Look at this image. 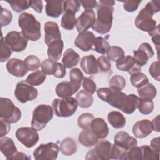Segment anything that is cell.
<instances>
[{"label":"cell","mask_w":160,"mask_h":160,"mask_svg":"<svg viewBox=\"0 0 160 160\" xmlns=\"http://www.w3.org/2000/svg\"><path fill=\"white\" fill-rule=\"evenodd\" d=\"M112 144L108 140L98 142L94 148L88 151L85 159L87 160H108L111 159V152Z\"/></svg>","instance_id":"ba28073f"},{"label":"cell","mask_w":160,"mask_h":160,"mask_svg":"<svg viewBox=\"0 0 160 160\" xmlns=\"http://www.w3.org/2000/svg\"><path fill=\"white\" fill-rule=\"evenodd\" d=\"M78 102L73 97L54 99L52 107L55 115L58 117L68 118L72 116L78 108Z\"/></svg>","instance_id":"8992f818"},{"label":"cell","mask_w":160,"mask_h":160,"mask_svg":"<svg viewBox=\"0 0 160 160\" xmlns=\"http://www.w3.org/2000/svg\"><path fill=\"white\" fill-rule=\"evenodd\" d=\"M151 122L153 126V130L159 132V115L155 117Z\"/></svg>","instance_id":"e7e4bbea"},{"label":"cell","mask_w":160,"mask_h":160,"mask_svg":"<svg viewBox=\"0 0 160 160\" xmlns=\"http://www.w3.org/2000/svg\"><path fill=\"white\" fill-rule=\"evenodd\" d=\"M76 24L75 14L71 12H64L62 16L61 26L66 30H72Z\"/></svg>","instance_id":"836d02e7"},{"label":"cell","mask_w":160,"mask_h":160,"mask_svg":"<svg viewBox=\"0 0 160 160\" xmlns=\"http://www.w3.org/2000/svg\"><path fill=\"white\" fill-rule=\"evenodd\" d=\"M109 48V44L105 38L101 36L96 38L92 48L94 51L100 54H105L108 51Z\"/></svg>","instance_id":"e575fe53"},{"label":"cell","mask_w":160,"mask_h":160,"mask_svg":"<svg viewBox=\"0 0 160 160\" xmlns=\"http://www.w3.org/2000/svg\"><path fill=\"white\" fill-rule=\"evenodd\" d=\"M81 4L82 5L85 10H91L96 8L98 6V2L96 1H81Z\"/></svg>","instance_id":"6f0895ef"},{"label":"cell","mask_w":160,"mask_h":160,"mask_svg":"<svg viewBox=\"0 0 160 160\" xmlns=\"http://www.w3.org/2000/svg\"><path fill=\"white\" fill-rule=\"evenodd\" d=\"M152 37V41L153 42V43L155 44L156 48V50L158 52H158H159V32H158L156 33H155L153 36H151Z\"/></svg>","instance_id":"be15d7a7"},{"label":"cell","mask_w":160,"mask_h":160,"mask_svg":"<svg viewBox=\"0 0 160 160\" xmlns=\"http://www.w3.org/2000/svg\"><path fill=\"white\" fill-rule=\"evenodd\" d=\"M107 56L110 61L116 62L124 56V52L121 47L112 46L109 48L107 52Z\"/></svg>","instance_id":"60d3db41"},{"label":"cell","mask_w":160,"mask_h":160,"mask_svg":"<svg viewBox=\"0 0 160 160\" xmlns=\"http://www.w3.org/2000/svg\"><path fill=\"white\" fill-rule=\"evenodd\" d=\"M133 53V58L136 62L141 67L144 66L148 62V59L154 54L151 46L148 42L142 43L138 49L134 51Z\"/></svg>","instance_id":"5bb4252c"},{"label":"cell","mask_w":160,"mask_h":160,"mask_svg":"<svg viewBox=\"0 0 160 160\" xmlns=\"http://www.w3.org/2000/svg\"><path fill=\"white\" fill-rule=\"evenodd\" d=\"M82 87L89 93L93 94L96 90V85L94 81L89 78L85 77L82 80Z\"/></svg>","instance_id":"816d5d0a"},{"label":"cell","mask_w":160,"mask_h":160,"mask_svg":"<svg viewBox=\"0 0 160 160\" xmlns=\"http://www.w3.org/2000/svg\"><path fill=\"white\" fill-rule=\"evenodd\" d=\"M64 48V42L61 39L56 41L48 46V56L49 59L58 61L61 57Z\"/></svg>","instance_id":"83f0119b"},{"label":"cell","mask_w":160,"mask_h":160,"mask_svg":"<svg viewBox=\"0 0 160 160\" xmlns=\"http://www.w3.org/2000/svg\"><path fill=\"white\" fill-rule=\"evenodd\" d=\"M126 86L125 78L120 75L113 76L109 81V88L118 91H121Z\"/></svg>","instance_id":"ee69618b"},{"label":"cell","mask_w":160,"mask_h":160,"mask_svg":"<svg viewBox=\"0 0 160 160\" xmlns=\"http://www.w3.org/2000/svg\"><path fill=\"white\" fill-rule=\"evenodd\" d=\"M10 122L6 121L5 119H1L0 121V137L2 138L6 135L10 129H11V125Z\"/></svg>","instance_id":"9f6ffc18"},{"label":"cell","mask_w":160,"mask_h":160,"mask_svg":"<svg viewBox=\"0 0 160 160\" xmlns=\"http://www.w3.org/2000/svg\"><path fill=\"white\" fill-rule=\"evenodd\" d=\"M130 81L134 87L139 88L149 82V79L144 73L137 72L131 74Z\"/></svg>","instance_id":"8d00e7d4"},{"label":"cell","mask_w":160,"mask_h":160,"mask_svg":"<svg viewBox=\"0 0 160 160\" xmlns=\"http://www.w3.org/2000/svg\"><path fill=\"white\" fill-rule=\"evenodd\" d=\"M5 41L12 51L21 52L24 51L28 45V39L24 36L22 32L10 31L6 37Z\"/></svg>","instance_id":"7c38bea8"},{"label":"cell","mask_w":160,"mask_h":160,"mask_svg":"<svg viewBox=\"0 0 160 160\" xmlns=\"http://www.w3.org/2000/svg\"><path fill=\"white\" fill-rule=\"evenodd\" d=\"M159 11V1H151L143 8L136 16L134 24L142 31L148 32L151 36L159 32V25L152 19L153 14Z\"/></svg>","instance_id":"7a4b0ae2"},{"label":"cell","mask_w":160,"mask_h":160,"mask_svg":"<svg viewBox=\"0 0 160 160\" xmlns=\"http://www.w3.org/2000/svg\"><path fill=\"white\" fill-rule=\"evenodd\" d=\"M8 71L14 76L18 78L24 77L28 70L24 61L18 58H12L6 63Z\"/></svg>","instance_id":"ac0fdd59"},{"label":"cell","mask_w":160,"mask_h":160,"mask_svg":"<svg viewBox=\"0 0 160 160\" xmlns=\"http://www.w3.org/2000/svg\"><path fill=\"white\" fill-rule=\"evenodd\" d=\"M98 139H104L109 134V128L106 121L101 118L92 120L90 128Z\"/></svg>","instance_id":"44dd1931"},{"label":"cell","mask_w":160,"mask_h":160,"mask_svg":"<svg viewBox=\"0 0 160 160\" xmlns=\"http://www.w3.org/2000/svg\"><path fill=\"white\" fill-rule=\"evenodd\" d=\"M138 93L141 98L153 99L157 94L155 86L150 82H148L143 86L138 88Z\"/></svg>","instance_id":"1f68e13d"},{"label":"cell","mask_w":160,"mask_h":160,"mask_svg":"<svg viewBox=\"0 0 160 160\" xmlns=\"http://www.w3.org/2000/svg\"><path fill=\"white\" fill-rule=\"evenodd\" d=\"M0 150L8 160H11V158L18 152L13 140L6 136L2 137L0 139Z\"/></svg>","instance_id":"603a6c76"},{"label":"cell","mask_w":160,"mask_h":160,"mask_svg":"<svg viewBox=\"0 0 160 160\" xmlns=\"http://www.w3.org/2000/svg\"><path fill=\"white\" fill-rule=\"evenodd\" d=\"M96 21L95 12L92 9L85 10L76 19V27L79 33L87 31L92 28Z\"/></svg>","instance_id":"4fadbf2b"},{"label":"cell","mask_w":160,"mask_h":160,"mask_svg":"<svg viewBox=\"0 0 160 160\" xmlns=\"http://www.w3.org/2000/svg\"><path fill=\"white\" fill-rule=\"evenodd\" d=\"M70 81L76 86L80 88L84 76L82 71L78 68L72 69L69 72Z\"/></svg>","instance_id":"bcb514c9"},{"label":"cell","mask_w":160,"mask_h":160,"mask_svg":"<svg viewBox=\"0 0 160 160\" xmlns=\"http://www.w3.org/2000/svg\"><path fill=\"white\" fill-rule=\"evenodd\" d=\"M78 140L82 145L86 147L95 146L98 142V138L91 129H84L81 131L79 134Z\"/></svg>","instance_id":"4316f807"},{"label":"cell","mask_w":160,"mask_h":160,"mask_svg":"<svg viewBox=\"0 0 160 160\" xmlns=\"http://www.w3.org/2000/svg\"><path fill=\"white\" fill-rule=\"evenodd\" d=\"M77 144L72 138L67 137L62 139L60 143V151L64 156L73 155L77 151Z\"/></svg>","instance_id":"f1b7e54d"},{"label":"cell","mask_w":160,"mask_h":160,"mask_svg":"<svg viewBox=\"0 0 160 160\" xmlns=\"http://www.w3.org/2000/svg\"><path fill=\"white\" fill-rule=\"evenodd\" d=\"M6 2L10 4L12 9L16 12H22L26 9H28L30 7V1L14 0L7 1Z\"/></svg>","instance_id":"7bdbcfd3"},{"label":"cell","mask_w":160,"mask_h":160,"mask_svg":"<svg viewBox=\"0 0 160 160\" xmlns=\"http://www.w3.org/2000/svg\"><path fill=\"white\" fill-rule=\"evenodd\" d=\"M94 119V115L89 112H84L81 114L78 119V124L82 129L91 128L92 120Z\"/></svg>","instance_id":"ab89813d"},{"label":"cell","mask_w":160,"mask_h":160,"mask_svg":"<svg viewBox=\"0 0 160 160\" xmlns=\"http://www.w3.org/2000/svg\"><path fill=\"white\" fill-rule=\"evenodd\" d=\"M44 42L46 45L61 39L59 26L54 21H48L44 24Z\"/></svg>","instance_id":"2e32d148"},{"label":"cell","mask_w":160,"mask_h":160,"mask_svg":"<svg viewBox=\"0 0 160 160\" xmlns=\"http://www.w3.org/2000/svg\"><path fill=\"white\" fill-rule=\"evenodd\" d=\"M52 107L48 104H40L34 109L31 126L37 131L42 130L53 118Z\"/></svg>","instance_id":"5b68a950"},{"label":"cell","mask_w":160,"mask_h":160,"mask_svg":"<svg viewBox=\"0 0 160 160\" xmlns=\"http://www.w3.org/2000/svg\"><path fill=\"white\" fill-rule=\"evenodd\" d=\"M126 150L123 148L114 144H112L111 152V159H121Z\"/></svg>","instance_id":"f5cc1de1"},{"label":"cell","mask_w":160,"mask_h":160,"mask_svg":"<svg viewBox=\"0 0 160 160\" xmlns=\"http://www.w3.org/2000/svg\"><path fill=\"white\" fill-rule=\"evenodd\" d=\"M12 19V14L11 12L8 9H5L1 6V25L4 27L9 24Z\"/></svg>","instance_id":"f907efd6"},{"label":"cell","mask_w":160,"mask_h":160,"mask_svg":"<svg viewBox=\"0 0 160 160\" xmlns=\"http://www.w3.org/2000/svg\"><path fill=\"white\" fill-rule=\"evenodd\" d=\"M46 78V74L42 71L37 70L31 73L26 78V81L31 86H38L42 84Z\"/></svg>","instance_id":"d6a6232c"},{"label":"cell","mask_w":160,"mask_h":160,"mask_svg":"<svg viewBox=\"0 0 160 160\" xmlns=\"http://www.w3.org/2000/svg\"><path fill=\"white\" fill-rule=\"evenodd\" d=\"M97 95L102 101L128 114L134 112L138 107L140 100V98L134 94L127 95L121 91L110 88L98 89Z\"/></svg>","instance_id":"6da1fadb"},{"label":"cell","mask_w":160,"mask_h":160,"mask_svg":"<svg viewBox=\"0 0 160 160\" xmlns=\"http://www.w3.org/2000/svg\"><path fill=\"white\" fill-rule=\"evenodd\" d=\"M98 4L97 18L92 27L96 32L105 34L111 29L113 19V6L115 4L114 1H99Z\"/></svg>","instance_id":"3957f363"},{"label":"cell","mask_w":160,"mask_h":160,"mask_svg":"<svg viewBox=\"0 0 160 160\" xmlns=\"http://www.w3.org/2000/svg\"><path fill=\"white\" fill-rule=\"evenodd\" d=\"M132 133L137 138H144L148 136L153 131L152 122L148 119L137 121L132 126Z\"/></svg>","instance_id":"d6986e66"},{"label":"cell","mask_w":160,"mask_h":160,"mask_svg":"<svg viewBox=\"0 0 160 160\" xmlns=\"http://www.w3.org/2000/svg\"><path fill=\"white\" fill-rule=\"evenodd\" d=\"M21 117V110L9 98H0V118L10 123L18 122Z\"/></svg>","instance_id":"52a82bcc"},{"label":"cell","mask_w":160,"mask_h":160,"mask_svg":"<svg viewBox=\"0 0 160 160\" xmlns=\"http://www.w3.org/2000/svg\"><path fill=\"white\" fill-rule=\"evenodd\" d=\"M59 147L54 142L41 144L35 149L33 156L36 160H54L58 157Z\"/></svg>","instance_id":"30bf717a"},{"label":"cell","mask_w":160,"mask_h":160,"mask_svg":"<svg viewBox=\"0 0 160 160\" xmlns=\"http://www.w3.org/2000/svg\"><path fill=\"white\" fill-rule=\"evenodd\" d=\"M16 137L19 142L27 148H32L39 141L38 131L32 127H21L16 130Z\"/></svg>","instance_id":"8fae6325"},{"label":"cell","mask_w":160,"mask_h":160,"mask_svg":"<svg viewBox=\"0 0 160 160\" xmlns=\"http://www.w3.org/2000/svg\"><path fill=\"white\" fill-rule=\"evenodd\" d=\"M108 119L110 124L115 129L122 128L126 124V118L119 111H113L109 112Z\"/></svg>","instance_id":"f546056e"},{"label":"cell","mask_w":160,"mask_h":160,"mask_svg":"<svg viewBox=\"0 0 160 160\" xmlns=\"http://www.w3.org/2000/svg\"><path fill=\"white\" fill-rule=\"evenodd\" d=\"M116 66L121 71H128L131 75L134 72H141V68L135 61L133 57L130 55L124 56L122 58L116 61Z\"/></svg>","instance_id":"e0dca14e"},{"label":"cell","mask_w":160,"mask_h":160,"mask_svg":"<svg viewBox=\"0 0 160 160\" xmlns=\"http://www.w3.org/2000/svg\"><path fill=\"white\" fill-rule=\"evenodd\" d=\"M149 72L150 75L156 81H159L160 75H159V61L158 60L156 61L153 62L149 68Z\"/></svg>","instance_id":"db71d44e"},{"label":"cell","mask_w":160,"mask_h":160,"mask_svg":"<svg viewBox=\"0 0 160 160\" xmlns=\"http://www.w3.org/2000/svg\"><path fill=\"white\" fill-rule=\"evenodd\" d=\"M96 37L91 31L79 33L74 41L75 46L82 51H89L92 49Z\"/></svg>","instance_id":"9a60e30c"},{"label":"cell","mask_w":160,"mask_h":160,"mask_svg":"<svg viewBox=\"0 0 160 160\" xmlns=\"http://www.w3.org/2000/svg\"><path fill=\"white\" fill-rule=\"evenodd\" d=\"M80 66L83 71L87 74H94L99 71L97 60L92 54L84 56L81 61Z\"/></svg>","instance_id":"cb8c5ba5"},{"label":"cell","mask_w":160,"mask_h":160,"mask_svg":"<svg viewBox=\"0 0 160 160\" xmlns=\"http://www.w3.org/2000/svg\"><path fill=\"white\" fill-rule=\"evenodd\" d=\"M14 159H31V157L22 152H17L11 159V160Z\"/></svg>","instance_id":"6125c7cd"},{"label":"cell","mask_w":160,"mask_h":160,"mask_svg":"<svg viewBox=\"0 0 160 160\" xmlns=\"http://www.w3.org/2000/svg\"><path fill=\"white\" fill-rule=\"evenodd\" d=\"M12 49L5 41V37L1 36L0 46V61L5 62L9 59L12 54Z\"/></svg>","instance_id":"b9f144b4"},{"label":"cell","mask_w":160,"mask_h":160,"mask_svg":"<svg viewBox=\"0 0 160 160\" xmlns=\"http://www.w3.org/2000/svg\"><path fill=\"white\" fill-rule=\"evenodd\" d=\"M18 24L22 34L28 40L36 41L41 37V24L33 14L21 13L18 18Z\"/></svg>","instance_id":"277c9868"},{"label":"cell","mask_w":160,"mask_h":160,"mask_svg":"<svg viewBox=\"0 0 160 160\" xmlns=\"http://www.w3.org/2000/svg\"><path fill=\"white\" fill-rule=\"evenodd\" d=\"M150 147L156 152L159 153V137L154 138L150 142Z\"/></svg>","instance_id":"94428289"},{"label":"cell","mask_w":160,"mask_h":160,"mask_svg":"<svg viewBox=\"0 0 160 160\" xmlns=\"http://www.w3.org/2000/svg\"><path fill=\"white\" fill-rule=\"evenodd\" d=\"M38 95V91L33 86L29 84L26 81L19 82L14 90L16 98L21 103L35 99Z\"/></svg>","instance_id":"9c48e42d"},{"label":"cell","mask_w":160,"mask_h":160,"mask_svg":"<svg viewBox=\"0 0 160 160\" xmlns=\"http://www.w3.org/2000/svg\"><path fill=\"white\" fill-rule=\"evenodd\" d=\"M98 66L102 72H108L111 68V63L110 60L105 56H101L97 60Z\"/></svg>","instance_id":"681fc988"},{"label":"cell","mask_w":160,"mask_h":160,"mask_svg":"<svg viewBox=\"0 0 160 160\" xmlns=\"http://www.w3.org/2000/svg\"><path fill=\"white\" fill-rule=\"evenodd\" d=\"M58 63L56 61H54L50 59H45L42 61L41 65L42 71L48 75H54L57 69H58Z\"/></svg>","instance_id":"74e56055"},{"label":"cell","mask_w":160,"mask_h":160,"mask_svg":"<svg viewBox=\"0 0 160 160\" xmlns=\"http://www.w3.org/2000/svg\"><path fill=\"white\" fill-rule=\"evenodd\" d=\"M79 88L76 86L71 81H62L59 82L56 87V93L59 98H68L71 97L78 90Z\"/></svg>","instance_id":"7402d4cb"},{"label":"cell","mask_w":160,"mask_h":160,"mask_svg":"<svg viewBox=\"0 0 160 160\" xmlns=\"http://www.w3.org/2000/svg\"><path fill=\"white\" fill-rule=\"evenodd\" d=\"M138 108L142 114H149L153 111L154 102L152 99L140 98Z\"/></svg>","instance_id":"f35d334b"},{"label":"cell","mask_w":160,"mask_h":160,"mask_svg":"<svg viewBox=\"0 0 160 160\" xmlns=\"http://www.w3.org/2000/svg\"><path fill=\"white\" fill-rule=\"evenodd\" d=\"M142 151V159H153L159 160V153L154 151L150 146L148 145H144L141 146Z\"/></svg>","instance_id":"c3c4849f"},{"label":"cell","mask_w":160,"mask_h":160,"mask_svg":"<svg viewBox=\"0 0 160 160\" xmlns=\"http://www.w3.org/2000/svg\"><path fill=\"white\" fill-rule=\"evenodd\" d=\"M78 104L81 108H88L93 103L94 98L91 94L86 91L85 90H81L79 91L76 96Z\"/></svg>","instance_id":"4dcf8cb0"},{"label":"cell","mask_w":160,"mask_h":160,"mask_svg":"<svg viewBox=\"0 0 160 160\" xmlns=\"http://www.w3.org/2000/svg\"><path fill=\"white\" fill-rule=\"evenodd\" d=\"M142 159L141 147L134 146L126 150L122 156L121 160H140Z\"/></svg>","instance_id":"d590c367"},{"label":"cell","mask_w":160,"mask_h":160,"mask_svg":"<svg viewBox=\"0 0 160 160\" xmlns=\"http://www.w3.org/2000/svg\"><path fill=\"white\" fill-rule=\"evenodd\" d=\"M62 61L65 68L70 69L78 64L80 61V56L73 49L68 48L64 53Z\"/></svg>","instance_id":"484cf974"},{"label":"cell","mask_w":160,"mask_h":160,"mask_svg":"<svg viewBox=\"0 0 160 160\" xmlns=\"http://www.w3.org/2000/svg\"><path fill=\"white\" fill-rule=\"evenodd\" d=\"M81 2L77 0L64 1L63 2V11L64 12H71L76 14L79 9Z\"/></svg>","instance_id":"7dc6e473"},{"label":"cell","mask_w":160,"mask_h":160,"mask_svg":"<svg viewBox=\"0 0 160 160\" xmlns=\"http://www.w3.org/2000/svg\"><path fill=\"white\" fill-rule=\"evenodd\" d=\"M30 7L38 13H41L43 8L42 1H30Z\"/></svg>","instance_id":"680465c9"},{"label":"cell","mask_w":160,"mask_h":160,"mask_svg":"<svg viewBox=\"0 0 160 160\" xmlns=\"http://www.w3.org/2000/svg\"><path fill=\"white\" fill-rule=\"evenodd\" d=\"M141 1H125L123 2V7L126 11L132 12L136 11Z\"/></svg>","instance_id":"11a10c76"},{"label":"cell","mask_w":160,"mask_h":160,"mask_svg":"<svg viewBox=\"0 0 160 160\" xmlns=\"http://www.w3.org/2000/svg\"><path fill=\"white\" fill-rule=\"evenodd\" d=\"M24 62L28 70L30 71L38 70L41 65L39 58L33 54L27 56L25 58Z\"/></svg>","instance_id":"f6af8a7d"},{"label":"cell","mask_w":160,"mask_h":160,"mask_svg":"<svg viewBox=\"0 0 160 160\" xmlns=\"http://www.w3.org/2000/svg\"><path fill=\"white\" fill-rule=\"evenodd\" d=\"M64 1H46L45 7L46 14L51 18H58L63 11Z\"/></svg>","instance_id":"d4e9b609"},{"label":"cell","mask_w":160,"mask_h":160,"mask_svg":"<svg viewBox=\"0 0 160 160\" xmlns=\"http://www.w3.org/2000/svg\"><path fill=\"white\" fill-rule=\"evenodd\" d=\"M114 141L116 145L125 150H128L138 144V141L136 138L131 136L128 132L123 131L116 133L114 138Z\"/></svg>","instance_id":"ffe728a7"},{"label":"cell","mask_w":160,"mask_h":160,"mask_svg":"<svg viewBox=\"0 0 160 160\" xmlns=\"http://www.w3.org/2000/svg\"><path fill=\"white\" fill-rule=\"evenodd\" d=\"M66 73V68L64 67V66L63 64H62L60 62L58 63V69L57 71L55 73V74L54 75V77L57 78H62L65 76Z\"/></svg>","instance_id":"91938a15"}]
</instances>
